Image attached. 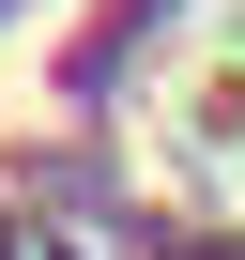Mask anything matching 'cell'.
<instances>
[{
	"instance_id": "6da1fadb",
	"label": "cell",
	"mask_w": 245,
	"mask_h": 260,
	"mask_svg": "<svg viewBox=\"0 0 245 260\" xmlns=\"http://www.w3.org/2000/svg\"><path fill=\"white\" fill-rule=\"evenodd\" d=\"M169 138H184V153H245V46H230V61H199V92L169 107Z\"/></svg>"
}]
</instances>
